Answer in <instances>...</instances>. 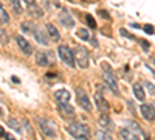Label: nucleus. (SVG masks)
I'll list each match as a JSON object with an SVG mask.
<instances>
[{
  "mask_svg": "<svg viewBox=\"0 0 155 140\" xmlns=\"http://www.w3.org/2000/svg\"><path fill=\"white\" fill-rule=\"evenodd\" d=\"M67 131L68 134H71L74 138H79V140H88V126L84 123H68L67 126Z\"/></svg>",
  "mask_w": 155,
  "mask_h": 140,
  "instance_id": "nucleus-1",
  "label": "nucleus"
},
{
  "mask_svg": "<svg viewBox=\"0 0 155 140\" xmlns=\"http://www.w3.org/2000/svg\"><path fill=\"white\" fill-rule=\"evenodd\" d=\"M102 70H104V81H106V84L110 87V90H112L113 94L118 95V94H120V89H118V81H116V76H115V73L112 72V67L107 64V62H104V64H102Z\"/></svg>",
  "mask_w": 155,
  "mask_h": 140,
  "instance_id": "nucleus-2",
  "label": "nucleus"
},
{
  "mask_svg": "<svg viewBox=\"0 0 155 140\" xmlns=\"http://www.w3.org/2000/svg\"><path fill=\"white\" fill-rule=\"evenodd\" d=\"M37 123H39V128H41V131L44 132V135L51 137V138L56 137V134H58V128H56V123H54L53 120L39 117V118H37Z\"/></svg>",
  "mask_w": 155,
  "mask_h": 140,
  "instance_id": "nucleus-3",
  "label": "nucleus"
},
{
  "mask_svg": "<svg viewBox=\"0 0 155 140\" xmlns=\"http://www.w3.org/2000/svg\"><path fill=\"white\" fill-rule=\"evenodd\" d=\"M88 52H87V48L85 47H76L74 50V62L78 64V67H81V69H87L88 67Z\"/></svg>",
  "mask_w": 155,
  "mask_h": 140,
  "instance_id": "nucleus-4",
  "label": "nucleus"
},
{
  "mask_svg": "<svg viewBox=\"0 0 155 140\" xmlns=\"http://www.w3.org/2000/svg\"><path fill=\"white\" fill-rule=\"evenodd\" d=\"M58 53L61 56V59L64 61V64L68 67H74V52L67 47V45H59L58 47Z\"/></svg>",
  "mask_w": 155,
  "mask_h": 140,
  "instance_id": "nucleus-5",
  "label": "nucleus"
},
{
  "mask_svg": "<svg viewBox=\"0 0 155 140\" xmlns=\"http://www.w3.org/2000/svg\"><path fill=\"white\" fill-rule=\"evenodd\" d=\"M31 33H33V36H34V39L39 42V44H42V45H48V42H50V39H48V36L45 34V31H44V28H41V27H33V30H31Z\"/></svg>",
  "mask_w": 155,
  "mask_h": 140,
  "instance_id": "nucleus-6",
  "label": "nucleus"
},
{
  "mask_svg": "<svg viewBox=\"0 0 155 140\" xmlns=\"http://www.w3.org/2000/svg\"><path fill=\"white\" fill-rule=\"evenodd\" d=\"M76 97H78V104H79L82 109H85V111H90V109H92L90 100H88L87 94L82 90V89H76Z\"/></svg>",
  "mask_w": 155,
  "mask_h": 140,
  "instance_id": "nucleus-7",
  "label": "nucleus"
},
{
  "mask_svg": "<svg viewBox=\"0 0 155 140\" xmlns=\"http://www.w3.org/2000/svg\"><path fill=\"white\" fill-rule=\"evenodd\" d=\"M95 103H96V108H98V111H99L101 114H107V112H109V104H107L106 98L102 97L101 90H98V92L95 94Z\"/></svg>",
  "mask_w": 155,
  "mask_h": 140,
  "instance_id": "nucleus-8",
  "label": "nucleus"
},
{
  "mask_svg": "<svg viewBox=\"0 0 155 140\" xmlns=\"http://www.w3.org/2000/svg\"><path fill=\"white\" fill-rule=\"evenodd\" d=\"M58 108H59V112H61V117L62 118H65V120H73L74 118V109L68 104V103H65V104H58Z\"/></svg>",
  "mask_w": 155,
  "mask_h": 140,
  "instance_id": "nucleus-9",
  "label": "nucleus"
},
{
  "mask_svg": "<svg viewBox=\"0 0 155 140\" xmlns=\"http://www.w3.org/2000/svg\"><path fill=\"white\" fill-rule=\"evenodd\" d=\"M59 20H61V23L64 25V27H67V28H73L74 27V19L71 17V14H70L67 9H62L61 11Z\"/></svg>",
  "mask_w": 155,
  "mask_h": 140,
  "instance_id": "nucleus-10",
  "label": "nucleus"
},
{
  "mask_svg": "<svg viewBox=\"0 0 155 140\" xmlns=\"http://www.w3.org/2000/svg\"><path fill=\"white\" fill-rule=\"evenodd\" d=\"M16 42H17V45H19V48L22 50V52L25 53V55H31L33 52H34V48L31 47V44L25 39L23 36H17L16 37Z\"/></svg>",
  "mask_w": 155,
  "mask_h": 140,
  "instance_id": "nucleus-11",
  "label": "nucleus"
},
{
  "mask_svg": "<svg viewBox=\"0 0 155 140\" xmlns=\"http://www.w3.org/2000/svg\"><path fill=\"white\" fill-rule=\"evenodd\" d=\"M140 112H141V115H143L147 121H153L155 120V109L150 104H141Z\"/></svg>",
  "mask_w": 155,
  "mask_h": 140,
  "instance_id": "nucleus-12",
  "label": "nucleus"
},
{
  "mask_svg": "<svg viewBox=\"0 0 155 140\" xmlns=\"http://www.w3.org/2000/svg\"><path fill=\"white\" fill-rule=\"evenodd\" d=\"M54 97H56L58 104H65V103L70 101V92L65 90V89H59V90H56Z\"/></svg>",
  "mask_w": 155,
  "mask_h": 140,
  "instance_id": "nucleus-13",
  "label": "nucleus"
},
{
  "mask_svg": "<svg viewBox=\"0 0 155 140\" xmlns=\"http://www.w3.org/2000/svg\"><path fill=\"white\" fill-rule=\"evenodd\" d=\"M45 30H47V33H48V36H50L51 41H54V42L61 41V34H59V31L56 30V27H54L53 23H47V25H45Z\"/></svg>",
  "mask_w": 155,
  "mask_h": 140,
  "instance_id": "nucleus-14",
  "label": "nucleus"
},
{
  "mask_svg": "<svg viewBox=\"0 0 155 140\" xmlns=\"http://www.w3.org/2000/svg\"><path fill=\"white\" fill-rule=\"evenodd\" d=\"M98 123H99V126H101L102 129H109V131H112V129H113V128H112L113 123H112V120L109 118L107 114H102V115L99 117V120H98Z\"/></svg>",
  "mask_w": 155,
  "mask_h": 140,
  "instance_id": "nucleus-15",
  "label": "nucleus"
},
{
  "mask_svg": "<svg viewBox=\"0 0 155 140\" xmlns=\"http://www.w3.org/2000/svg\"><path fill=\"white\" fill-rule=\"evenodd\" d=\"M28 14H30L31 17H34V19H39V17H42L44 11H42L41 8H39L37 5L31 3V5H28Z\"/></svg>",
  "mask_w": 155,
  "mask_h": 140,
  "instance_id": "nucleus-16",
  "label": "nucleus"
},
{
  "mask_svg": "<svg viewBox=\"0 0 155 140\" xmlns=\"http://www.w3.org/2000/svg\"><path fill=\"white\" fill-rule=\"evenodd\" d=\"M36 64L41 66V67L50 64V62H48V56H47L45 52H37V53H36Z\"/></svg>",
  "mask_w": 155,
  "mask_h": 140,
  "instance_id": "nucleus-17",
  "label": "nucleus"
},
{
  "mask_svg": "<svg viewBox=\"0 0 155 140\" xmlns=\"http://www.w3.org/2000/svg\"><path fill=\"white\" fill-rule=\"evenodd\" d=\"M134 94H135L137 100H140V101H144L146 94H144V90H143V86H141L140 83H135V84H134Z\"/></svg>",
  "mask_w": 155,
  "mask_h": 140,
  "instance_id": "nucleus-18",
  "label": "nucleus"
},
{
  "mask_svg": "<svg viewBox=\"0 0 155 140\" xmlns=\"http://www.w3.org/2000/svg\"><path fill=\"white\" fill-rule=\"evenodd\" d=\"M127 128L130 129V131H132L134 134H137L138 137H143V138H144V132L141 131V128L138 126V123H137V121H130V123L127 125Z\"/></svg>",
  "mask_w": 155,
  "mask_h": 140,
  "instance_id": "nucleus-19",
  "label": "nucleus"
},
{
  "mask_svg": "<svg viewBox=\"0 0 155 140\" xmlns=\"http://www.w3.org/2000/svg\"><path fill=\"white\" fill-rule=\"evenodd\" d=\"M120 135H121V138H132V140L138 138V135H137V134H134L129 128H123V129L120 131Z\"/></svg>",
  "mask_w": 155,
  "mask_h": 140,
  "instance_id": "nucleus-20",
  "label": "nucleus"
},
{
  "mask_svg": "<svg viewBox=\"0 0 155 140\" xmlns=\"http://www.w3.org/2000/svg\"><path fill=\"white\" fill-rule=\"evenodd\" d=\"M0 22H2V23H8L9 22V16H8V12L3 8L2 3H0Z\"/></svg>",
  "mask_w": 155,
  "mask_h": 140,
  "instance_id": "nucleus-21",
  "label": "nucleus"
},
{
  "mask_svg": "<svg viewBox=\"0 0 155 140\" xmlns=\"http://www.w3.org/2000/svg\"><path fill=\"white\" fill-rule=\"evenodd\" d=\"M78 37L82 39V41H88L90 39V34H88V31L85 28H81V30H78Z\"/></svg>",
  "mask_w": 155,
  "mask_h": 140,
  "instance_id": "nucleus-22",
  "label": "nucleus"
},
{
  "mask_svg": "<svg viewBox=\"0 0 155 140\" xmlns=\"http://www.w3.org/2000/svg\"><path fill=\"white\" fill-rule=\"evenodd\" d=\"M8 126H11L14 131H20V125H19V121L16 118H9L8 120Z\"/></svg>",
  "mask_w": 155,
  "mask_h": 140,
  "instance_id": "nucleus-23",
  "label": "nucleus"
},
{
  "mask_svg": "<svg viewBox=\"0 0 155 140\" xmlns=\"http://www.w3.org/2000/svg\"><path fill=\"white\" fill-rule=\"evenodd\" d=\"M95 135H96V138H106V140H110V138H112L110 132H106V129H104V131H98Z\"/></svg>",
  "mask_w": 155,
  "mask_h": 140,
  "instance_id": "nucleus-24",
  "label": "nucleus"
},
{
  "mask_svg": "<svg viewBox=\"0 0 155 140\" xmlns=\"http://www.w3.org/2000/svg\"><path fill=\"white\" fill-rule=\"evenodd\" d=\"M11 5H12V8H14V11H16L17 16L22 14V6H20V3H19V0H11Z\"/></svg>",
  "mask_w": 155,
  "mask_h": 140,
  "instance_id": "nucleus-25",
  "label": "nucleus"
},
{
  "mask_svg": "<svg viewBox=\"0 0 155 140\" xmlns=\"http://www.w3.org/2000/svg\"><path fill=\"white\" fill-rule=\"evenodd\" d=\"M85 22H87V25H88L90 28H96V20H95L92 16H90V14L85 16Z\"/></svg>",
  "mask_w": 155,
  "mask_h": 140,
  "instance_id": "nucleus-26",
  "label": "nucleus"
},
{
  "mask_svg": "<svg viewBox=\"0 0 155 140\" xmlns=\"http://www.w3.org/2000/svg\"><path fill=\"white\" fill-rule=\"evenodd\" d=\"M144 86L147 87V90H149V92H150L152 95H155V86H153L152 83H149V81H146V83H144Z\"/></svg>",
  "mask_w": 155,
  "mask_h": 140,
  "instance_id": "nucleus-27",
  "label": "nucleus"
},
{
  "mask_svg": "<svg viewBox=\"0 0 155 140\" xmlns=\"http://www.w3.org/2000/svg\"><path fill=\"white\" fill-rule=\"evenodd\" d=\"M98 12H99V16H101L102 19H110V16H109V12H107V11H104V9H99Z\"/></svg>",
  "mask_w": 155,
  "mask_h": 140,
  "instance_id": "nucleus-28",
  "label": "nucleus"
},
{
  "mask_svg": "<svg viewBox=\"0 0 155 140\" xmlns=\"http://www.w3.org/2000/svg\"><path fill=\"white\" fill-rule=\"evenodd\" d=\"M0 39H2V42L5 44V42H8V36L5 34V31L2 30V28H0Z\"/></svg>",
  "mask_w": 155,
  "mask_h": 140,
  "instance_id": "nucleus-29",
  "label": "nucleus"
},
{
  "mask_svg": "<svg viewBox=\"0 0 155 140\" xmlns=\"http://www.w3.org/2000/svg\"><path fill=\"white\" fill-rule=\"evenodd\" d=\"M144 31L147 33V34H153V28H152V25H144Z\"/></svg>",
  "mask_w": 155,
  "mask_h": 140,
  "instance_id": "nucleus-30",
  "label": "nucleus"
},
{
  "mask_svg": "<svg viewBox=\"0 0 155 140\" xmlns=\"http://www.w3.org/2000/svg\"><path fill=\"white\" fill-rule=\"evenodd\" d=\"M121 34H123V36H126V37H129V39H135V37H134L130 33H127L124 28H121Z\"/></svg>",
  "mask_w": 155,
  "mask_h": 140,
  "instance_id": "nucleus-31",
  "label": "nucleus"
},
{
  "mask_svg": "<svg viewBox=\"0 0 155 140\" xmlns=\"http://www.w3.org/2000/svg\"><path fill=\"white\" fill-rule=\"evenodd\" d=\"M140 45L143 47V48H146V50L149 48V42H147V41H140Z\"/></svg>",
  "mask_w": 155,
  "mask_h": 140,
  "instance_id": "nucleus-32",
  "label": "nucleus"
},
{
  "mask_svg": "<svg viewBox=\"0 0 155 140\" xmlns=\"http://www.w3.org/2000/svg\"><path fill=\"white\" fill-rule=\"evenodd\" d=\"M5 134H6V132L3 131V128H2V126H0V137H5Z\"/></svg>",
  "mask_w": 155,
  "mask_h": 140,
  "instance_id": "nucleus-33",
  "label": "nucleus"
},
{
  "mask_svg": "<svg viewBox=\"0 0 155 140\" xmlns=\"http://www.w3.org/2000/svg\"><path fill=\"white\" fill-rule=\"evenodd\" d=\"M5 137H6V138H8V140H12V138H14V137H12V135H11V134H5Z\"/></svg>",
  "mask_w": 155,
  "mask_h": 140,
  "instance_id": "nucleus-34",
  "label": "nucleus"
},
{
  "mask_svg": "<svg viewBox=\"0 0 155 140\" xmlns=\"http://www.w3.org/2000/svg\"><path fill=\"white\" fill-rule=\"evenodd\" d=\"M25 3H28V5H31V3H34V0H23Z\"/></svg>",
  "mask_w": 155,
  "mask_h": 140,
  "instance_id": "nucleus-35",
  "label": "nucleus"
},
{
  "mask_svg": "<svg viewBox=\"0 0 155 140\" xmlns=\"http://www.w3.org/2000/svg\"><path fill=\"white\" fill-rule=\"evenodd\" d=\"M0 115H3V111L2 109H0Z\"/></svg>",
  "mask_w": 155,
  "mask_h": 140,
  "instance_id": "nucleus-36",
  "label": "nucleus"
},
{
  "mask_svg": "<svg viewBox=\"0 0 155 140\" xmlns=\"http://www.w3.org/2000/svg\"><path fill=\"white\" fill-rule=\"evenodd\" d=\"M153 62H155V59H153Z\"/></svg>",
  "mask_w": 155,
  "mask_h": 140,
  "instance_id": "nucleus-37",
  "label": "nucleus"
}]
</instances>
